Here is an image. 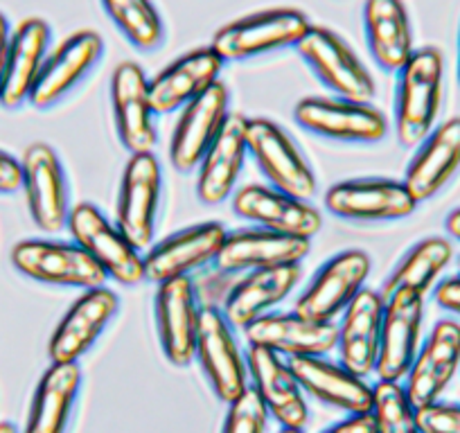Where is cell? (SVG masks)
<instances>
[{"label":"cell","instance_id":"7c38bea8","mask_svg":"<svg viewBox=\"0 0 460 433\" xmlns=\"http://www.w3.org/2000/svg\"><path fill=\"white\" fill-rule=\"evenodd\" d=\"M424 296L400 289L384 298L382 337L375 375L379 382H404L420 350Z\"/></svg>","mask_w":460,"mask_h":433},{"label":"cell","instance_id":"5b68a950","mask_svg":"<svg viewBox=\"0 0 460 433\" xmlns=\"http://www.w3.org/2000/svg\"><path fill=\"white\" fill-rule=\"evenodd\" d=\"M163 170L152 154H131L115 206V226L138 251L149 249L156 233Z\"/></svg>","mask_w":460,"mask_h":433},{"label":"cell","instance_id":"ac0fdd59","mask_svg":"<svg viewBox=\"0 0 460 433\" xmlns=\"http://www.w3.org/2000/svg\"><path fill=\"white\" fill-rule=\"evenodd\" d=\"M120 309L118 294L106 287L88 289L64 314L48 343L50 364H77Z\"/></svg>","mask_w":460,"mask_h":433},{"label":"cell","instance_id":"7a4b0ae2","mask_svg":"<svg viewBox=\"0 0 460 433\" xmlns=\"http://www.w3.org/2000/svg\"><path fill=\"white\" fill-rule=\"evenodd\" d=\"M307 14L294 7H273L258 14L242 16L217 30L212 50L226 61H246L296 43L309 32Z\"/></svg>","mask_w":460,"mask_h":433},{"label":"cell","instance_id":"277c9868","mask_svg":"<svg viewBox=\"0 0 460 433\" xmlns=\"http://www.w3.org/2000/svg\"><path fill=\"white\" fill-rule=\"evenodd\" d=\"M68 231L75 244L82 246L118 285L134 287L145 280L140 251L102 215L97 206L82 201L70 208Z\"/></svg>","mask_w":460,"mask_h":433},{"label":"cell","instance_id":"83f0119b","mask_svg":"<svg viewBox=\"0 0 460 433\" xmlns=\"http://www.w3.org/2000/svg\"><path fill=\"white\" fill-rule=\"evenodd\" d=\"M289 366L300 388L314 400L350 415L373 411V386L341 364L327 361L325 357H294Z\"/></svg>","mask_w":460,"mask_h":433},{"label":"cell","instance_id":"f1b7e54d","mask_svg":"<svg viewBox=\"0 0 460 433\" xmlns=\"http://www.w3.org/2000/svg\"><path fill=\"white\" fill-rule=\"evenodd\" d=\"M246 118L230 111L228 120L221 127L215 143L208 147L206 156L199 163L197 197L206 206H219L230 197L240 172L244 167L249 145H246Z\"/></svg>","mask_w":460,"mask_h":433},{"label":"cell","instance_id":"5bb4252c","mask_svg":"<svg viewBox=\"0 0 460 433\" xmlns=\"http://www.w3.org/2000/svg\"><path fill=\"white\" fill-rule=\"evenodd\" d=\"M156 330L167 361L176 368H188L197 357L201 307L192 278H174L158 285Z\"/></svg>","mask_w":460,"mask_h":433},{"label":"cell","instance_id":"ba28073f","mask_svg":"<svg viewBox=\"0 0 460 433\" xmlns=\"http://www.w3.org/2000/svg\"><path fill=\"white\" fill-rule=\"evenodd\" d=\"M294 118L303 129L343 143H379L386 138L388 122L370 102L343 97H305L296 104Z\"/></svg>","mask_w":460,"mask_h":433},{"label":"cell","instance_id":"7bdbcfd3","mask_svg":"<svg viewBox=\"0 0 460 433\" xmlns=\"http://www.w3.org/2000/svg\"><path fill=\"white\" fill-rule=\"evenodd\" d=\"M445 228H447V235H451L456 242H460V208H456V210L449 212Z\"/></svg>","mask_w":460,"mask_h":433},{"label":"cell","instance_id":"8d00e7d4","mask_svg":"<svg viewBox=\"0 0 460 433\" xmlns=\"http://www.w3.org/2000/svg\"><path fill=\"white\" fill-rule=\"evenodd\" d=\"M269 411L253 388H246L226 411L221 433H267Z\"/></svg>","mask_w":460,"mask_h":433},{"label":"cell","instance_id":"7dc6e473","mask_svg":"<svg viewBox=\"0 0 460 433\" xmlns=\"http://www.w3.org/2000/svg\"><path fill=\"white\" fill-rule=\"evenodd\" d=\"M458 271H460V255H458Z\"/></svg>","mask_w":460,"mask_h":433},{"label":"cell","instance_id":"7402d4cb","mask_svg":"<svg viewBox=\"0 0 460 433\" xmlns=\"http://www.w3.org/2000/svg\"><path fill=\"white\" fill-rule=\"evenodd\" d=\"M233 210L258 228L312 240L323 226L321 212L307 201L289 197L271 185H244L233 197Z\"/></svg>","mask_w":460,"mask_h":433},{"label":"cell","instance_id":"44dd1931","mask_svg":"<svg viewBox=\"0 0 460 433\" xmlns=\"http://www.w3.org/2000/svg\"><path fill=\"white\" fill-rule=\"evenodd\" d=\"M226 237L228 233L217 222L197 224L174 233L143 255L145 280L161 285L174 278H190V273L208 262H217Z\"/></svg>","mask_w":460,"mask_h":433},{"label":"cell","instance_id":"9a60e30c","mask_svg":"<svg viewBox=\"0 0 460 433\" xmlns=\"http://www.w3.org/2000/svg\"><path fill=\"white\" fill-rule=\"evenodd\" d=\"M115 131L129 154H152L156 145L149 79L136 61H125L111 77Z\"/></svg>","mask_w":460,"mask_h":433},{"label":"cell","instance_id":"3957f363","mask_svg":"<svg viewBox=\"0 0 460 433\" xmlns=\"http://www.w3.org/2000/svg\"><path fill=\"white\" fill-rule=\"evenodd\" d=\"M10 258L21 276L43 285L88 291L109 280L104 269L75 242L23 240L12 249Z\"/></svg>","mask_w":460,"mask_h":433},{"label":"cell","instance_id":"d4e9b609","mask_svg":"<svg viewBox=\"0 0 460 433\" xmlns=\"http://www.w3.org/2000/svg\"><path fill=\"white\" fill-rule=\"evenodd\" d=\"M224 59L212 50V46L185 52L154 79H149L154 116L174 113L190 102L206 93L212 84L219 82Z\"/></svg>","mask_w":460,"mask_h":433},{"label":"cell","instance_id":"836d02e7","mask_svg":"<svg viewBox=\"0 0 460 433\" xmlns=\"http://www.w3.org/2000/svg\"><path fill=\"white\" fill-rule=\"evenodd\" d=\"M451 258H454V249L445 237H427V240L418 242L391 273L382 296L386 298L400 289L427 296L436 285L438 276L449 267Z\"/></svg>","mask_w":460,"mask_h":433},{"label":"cell","instance_id":"8992f818","mask_svg":"<svg viewBox=\"0 0 460 433\" xmlns=\"http://www.w3.org/2000/svg\"><path fill=\"white\" fill-rule=\"evenodd\" d=\"M246 145L271 188L309 203L318 188L316 176L294 140L276 122L267 118H253L246 122Z\"/></svg>","mask_w":460,"mask_h":433},{"label":"cell","instance_id":"e0dca14e","mask_svg":"<svg viewBox=\"0 0 460 433\" xmlns=\"http://www.w3.org/2000/svg\"><path fill=\"white\" fill-rule=\"evenodd\" d=\"M104 55V41L93 30H79L61 41L46 57L37 84L30 95V104L37 111H48L59 104Z\"/></svg>","mask_w":460,"mask_h":433},{"label":"cell","instance_id":"74e56055","mask_svg":"<svg viewBox=\"0 0 460 433\" xmlns=\"http://www.w3.org/2000/svg\"><path fill=\"white\" fill-rule=\"evenodd\" d=\"M418 424L422 433H460V404L433 402L418 409Z\"/></svg>","mask_w":460,"mask_h":433},{"label":"cell","instance_id":"d590c367","mask_svg":"<svg viewBox=\"0 0 460 433\" xmlns=\"http://www.w3.org/2000/svg\"><path fill=\"white\" fill-rule=\"evenodd\" d=\"M370 415L377 433H422L418 424V409L411 404L400 382L375 384Z\"/></svg>","mask_w":460,"mask_h":433},{"label":"cell","instance_id":"f35d334b","mask_svg":"<svg viewBox=\"0 0 460 433\" xmlns=\"http://www.w3.org/2000/svg\"><path fill=\"white\" fill-rule=\"evenodd\" d=\"M23 190V167L16 156L0 149V194H14Z\"/></svg>","mask_w":460,"mask_h":433},{"label":"cell","instance_id":"484cf974","mask_svg":"<svg viewBox=\"0 0 460 433\" xmlns=\"http://www.w3.org/2000/svg\"><path fill=\"white\" fill-rule=\"evenodd\" d=\"M307 237L285 235L267 228H244L226 237L217 267L221 271L251 273L260 269L289 267L300 264L309 253Z\"/></svg>","mask_w":460,"mask_h":433},{"label":"cell","instance_id":"6da1fadb","mask_svg":"<svg viewBox=\"0 0 460 433\" xmlns=\"http://www.w3.org/2000/svg\"><path fill=\"white\" fill-rule=\"evenodd\" d=\"M445 61L438 48H420L397 73L395 134L402 147H420L436 129L442 104Z\"/></svg>","mask_w":460,"mask_h":433},{"label":"cell","instance_id":"9c48e42d","mask_svg":"<svg viewBox=\"0 0 460 433\" xmlns=\"http://www.w3.org/2000/svg\"><path fill=\"white\" fill-rule=\"evenodd\" d=\"M23 192L34 226L46 235L68 228V183L55 149L46 143H32L21 158Z\"/></svg>","mask_w":460,"mask_h":433},{"label":"cell","instance_id":"ee69618b","mask_svg":"<svg viewBox=\"0 0 460 433\" xmlns=\"http://www.w3.org/2000/svg\"><path fill=\"white\" fill-rule=\"evenodd\" d=\"M0 433H21V431L16 429V424L7 422V420H0Z\"/></svg>","mask_w":460,"mask_h":433},{"label":"cell","instance_id":"4fadbf2b","mask_svg":"<svg viewBox=\"0 0 460 433\" xmlns=\"http://www.w3.org/2000/svg\"><path fill=\"white\" fill-rule=\"evenodd\" d=\"M325 208L345 222H397L415 212L418 201L402 181L350 179L325 192Z\"/></svg>","mask_w":460,"mask_h":433},{"label":"cell","instance_id":"cb8c5ba5","mask_svg":"<svg viewBox=\"0 0 460 433\" xmlns=\"http://www.w3.org/2000/svg\"><path fill=\"white\" fill-rule=\"evenodd\" d=\"M384 321V296L375 289H361L359 296L341 314L339 364L366 379L377 368L379 337Z\"/></svg>","mask_w":460,"mask_h":433},{"label":"cell","instance_id":"e575fe53","mask_svg":"<svg viewBox=\"0 0 460 433\" xmlns=\"http://www.w3.org/2000/svg\"><path fill=\"white\" fill-rule=\"evenodd\" d=\"M111 23L140 52H154L165 41V25L152 0H102Z\"/></svg>","mask_w":460,"mask_h":433},{"label":"cell","instance_id":"30bf717a","mask_svg":"<svg viewBox=\"0 0 460 433\" xmlns=\"http://www.w3.org/2000/svg\"><path fill=\"white\" fill-rule=\"evenodd\" d=\"M197 359L210 388L221 402L230 404L249 388V368L235 341L233 328L219 307L203 305L197 337Z\"/></svg>","mask_w":460,"mask_h":433},{"label":"cell","instance_id":"2e32d148","mask_svg":"<svg viewBox=\"0 0 460 433\" xmlns=\"http://www.w3.org/2000/svg\"><path fill=\"white\" fill-rule=\"evenodd\" d=\"M458 370L460 325L456 321H438L427 341L420 343L418 355L402 386L411 404L422 409L440 400Z\"/></svg>","mask_w":460,"mask_h":433},{"label":"cell","instance_id":"d6a6232c","mask_svg":"<svg viewBox=\"0 0 460 433\" xmlns=\"http://www.w3.org/2000/svg\"><path fill=\"white\" fill-rule=\"evenodd\" d=\"M364 30L370 55L386 73H400L415 52L413 30L402 0H366Z\"/></svg>","mask_w":460,"mask_h":433},{"label":"cell","instance_id":"603a6c76","mask_svg":"<svg viewBox=\"0 0 460 433\" xmlns=\"http://www.w3.org/2000/svg\"><path fill=\"white\" fill-rule=\"evenodd\" d=\"M249 346L267 348L285 359L294 357H325L339 341L336 323H316L300 314H267L244 328Z\"/></svg>","mask_w":460,"mask_h":433},{"label":"cell","instance_id":"b9f144b4","mask_svg":"<svg viewBox=\"0 0 460 433\" xmlns=\"http://www.w3.org/2000/svg\"><path fill=\"white\" fill-rule=\"evenodd\" d=\"M12 43V28L7 16L0 12V84H3V75H5V64H7V52H10Z\"/></svg>","mask_w":460,"mask_h":433},{"label":"cell","instance_id":"f6af8a7d","mask_svg":"<svg viewBox=\"0 0 460 433\" xmlns=\"http://www.w3.org/2000/svg\"><path fill=\"white\" fill-rule=\"evenodd\" d=\"M278 433H305L303 429H280Z\"/></svg>","mask_w":460,"mask_h":433},{"label":"cell","instance_id":"1f68e13d","mask_svg":"<svg viewBox=\"0 0 460 433\" xmlns=\"http://www.w3.org/2000/svg\"><path fill=\"white\" fill-rule=\"evenodd\" d=\"M82 388L79 364H50L34 388L21 433H66Z\"/></svg>","mask_w":460,"mask_h":433},{"label":"cell","instance_id":"8fae6325","mask_svg":"<svg viewBox=\"0 0 460 433\" xmlns=\"http://www.w3.org/2000/svg\"><path fill=\"white\" fill-rule=\"evenodd\" d=\"M373 260L366 251H343L316 273L296 303V314L316 323H334L359 296L370 276Z\"/></svg>","mask_w":460,"mask_h":433},{"label":"cell","instance_id":"4316f807","mask_svg":"<svg viewBox=\"0 0 460 433\" xmlns=\"http://www.w3.org/2000/svg\"><path fill=\"white\" fill-rule=\"evenodd\" d=\"M52 30L43 19H25L12 32L10 52H7L5 75L0 84V106L7 111H16L30 104V95L37 84L46 57L50 55Z\"/></svg>","mask_w":460,"mask_h":433},{"label":"cell","instance_id":"d6986e66","mask_svg":"<svg viewBox=\"0 0 460 433\" xmlns=\"http://www.w3.org/2000/svg\"><path fill=\"white\" fill-rule=\"evenodd\" d=\"M228 116L230 95L221 82L212 84L197 100L183 106L170 143V163L174 170L185 174L199 167Z\"/></svg>","mask_w":460,"mask_h":433},{"label":"cell","instance_id":"f546056e","mask_svg":"<svg viewBox=\"0 0 460 433\" xmlns=\"http://www.w3.org/2000/svg\"><path fill=\"white\" fill-rule=\"evenodd\" d=\"M300 264L276 269H260L251 271L228 291L221 314L233 330L249 328L255 321L271 314L276 305H280L298 285Z\"/></svg>","mask_w":460,"mask_h":433},{"label":"cell","instance_id":"ffe728a7","mask_svg":"<svg viewBox=\"0 0 460 433\" xmlns=\"http://www.w3.org/2000/svg\"><path fill=\"white\" fill-rule=\"evenodd\" d=\"M251 388L267 406L269 415L282 429H303L309 422L307 402L303 397L298 379L291 370L289 359L260 346H249L246 352Z\"/></svg>","mask_w":460,"mask_h":433},{"label":"cell","instance_id":"4dcf8cb0","mask_svg":"<svg viewBox=\"0 0 460 433\" xmlns=\"http://www.w3.org/2000/svg\"><path fill=\"white\" fill-rule=\"evenodd\" d=\"M460 167V118L438 125L406 167L402 183L418 203L436 197Z\"/></svg>","mask_w":460,"mask_h":433},{"label":"cell","instance_id":"ab89813d","mask_svg":"<svg viewBox=\"0 0 460 433\" xmlns=\"http://www.w3.org/2000/svg\"><path fill=\"white\" fill-rule=\"evenodd\" d=\"M433 300H436L438 307H442L445 312L460 316V273L458 276L442 280L440 285L433 289Z\"/></svg>","mask_w":460,"mask_h":433},{"label":"cell","instance_id":"bcb514c9","mask_svg":"<svg viewBox=\"0 0 460 433\" xmlns=\"http://www.w3.org/2000/svg\"><path fill=\"white\" fill-rule=\"evenodd\" d=\"M458 82H460V37H458Z\"/></svg>","mask_w":460,"mask_h":433},{"label":"cell","instance_id":"60d3db41","mask_svg":"<svg viewBox=\"0 0 460 433\" xmlns=\"http://www.w3.org/2000/svg\"><path fill=\"white\" fill-rule=\"evenodd\" d=\"M323 433H377V429H375L373 415L361 413V415H348V418L332 424V427L325 429Z\"/></svg>","mask_w":460,"mask_h":433},{"label":"cell","instance_id":"52a82bcc","mask_svg":"<svg viewBox=\"0 0 460 433\" xmlns=\"http://www.w3.org/2000/svg\"><path fill=\"white\" fill-rule=\"evenodd\" d=\"M296 52L307 61L316 77L336 93V97L370 102L377 93L368 68L361 64L352 48L332 30L312 25L309 32L296 43Z\"/></svg>","mask_w":460,"mask_h":433}]
</instances>
